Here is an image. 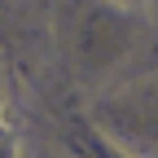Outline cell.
I'll return each instance as SVG.
<instances>
[{
  "label": "cell",
  "instance_id": "cell-1",
  "mask_svg": "<svg viewBox=\"0 0 158 158\" xmlns=\"http://www.w3.org/2000/svg\"><path fill=\"white\" fill-rule=\"evenodd\" d=\"M0 118H5V97H0Z\"/></svg>",
  "mask_w": 158,
  "mask_h": 158
}]
</instances>
